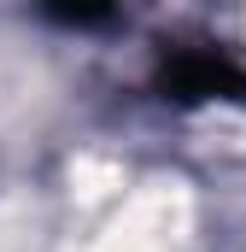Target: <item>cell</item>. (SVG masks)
Wrapping results in <instances>:
<instances>
[{"mask_svg": "<svg viewBox=\"0 0 246 252\" xmlns=\"http://www.w3.org/2000/svg\"><path fill=\"white\" fill-rule=\"evenodd\" d=\"M147 88H153L164 106H211V100L246 106V64L235 59L223 41L164 35V41L153 47Z\"/></svg>", "mask_w": 246, "mask_h": 252, "instance_id": "cell-1", "label": "cell"}, {"mask_svg": "<svg viewBox=\"0 0 246 252\" xmlns=\"http://www.w3.org/2000/svg\"><path fill=\"white\" fill-rule=\"evenodd\" d=\"M53 24H70V30H94V24H112L118 12L112 6H76V12H47Z\"/></svg>", "mask_w": 246, "mask_h": 252, "instance_id": "cell-2", "label": "cell"}]
</instances>
